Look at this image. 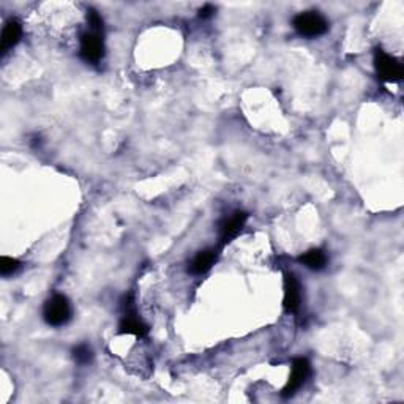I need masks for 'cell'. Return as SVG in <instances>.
Segmentation results:
<instances>
[{"label":"cell","instance_id":"1","mask_svg":"<svg viewBox=\"0 0 404 404\" xmlns=\"http://www.w3.org/2000/svg\"><path fill=\"white\" fill-rule=\"evenodd\" d=\"M123 316L118 324V334L122 335H134V336H146L148 334V325L139 318L138 311H136V303L133 294L125 295L122 302Z\"/></svg>","mask_w":404,"mask_h":404},{"label":"cell","instance_id":"2","mask_svg":"<svg viewBox=\"0 0 404 404\" xmlns=\"http://www.w3.org/2000/svg\"><path fill=\"white\" fill-rule=\"evenodd\" d=\"M293 26L300 37L316 38L329 31V22L318 11H306L294 17Z\"/></svg>","mask_w":404,"mask_h":404},{"label":"cell","instance_id":"3","mask_svg":"<svg viewBox=\"0 0 404 404\" xmlns=\"http://www.w3.org/2000/svg\"><path fill=\"white\" fill-rule=\"evenodd\" d=\"M71 314H73V311H71L70 300L62 294L52 295L51 299L45 303L43 318L47 325L62 327L65 324H68Z\"/></svg>","mask_w":404,"mask_h":404},{"label":"cell","instance_id":"4","mask_svg":"<svg viewBox=\"0 0 404 404\" xmlns=\"http://www.w3.org/2000/svg\"><path fill=\"white\" fill-rule=\"evenodd\" d=\"M374 68L384 82H400L403 79L401 62L382 49L374 51Z\"/></svg>","mask_w":404,"mask_h":404},{"label":"cell","instance_id":"5","mask_svg":"<svg viewBox=\"0 0 404 404\" xmlns=\"http://www.w3.org/2000/svg\"><path fill=\"white\" fill-rule=\"evenodd\" d=\"M79 54L87 63H98L104 57V32L88 29L82 33Z\"/></svg>","mask_w":404,"mask_h":404},{"label":"cell","instance_id":"6","mask_svg":"<svg viewBox=\"0 0 404 404\" xmlns=\"http://www.w3.org/2000/svg\"><path fill=\"white\" fill-rule=\"evenodd\" d=\"M310 374H311V365H310V362H308V359L305 357L295 359L293 362V368H290L289 381L286 384V387L283 389L281 396L283 398L294 396L295 391L306 382V379L310 378Z\"/></svg>","mask_w":404,"mask_h":404},{"label":"cell","instance_id":"7","mask_svg":"<svg viewBox=\"0 0 404 404\" xmlns=\"http://www.w3.org/2000/svg\"><path fill=\"white\" fill-rule=\"evenodd\" d=\"M284 297L283 306L286 313H297L302 305V288L294 273H284Z\"/></svg>","mask_w":404,"mask_h":404},{"label":"cell","instance_id":"8","mask_svg":"<svg viewBox=\"0 0 404 404\" xmlns=\"http://www.w3.org/2000/svg\"><path fill=\"white\" fill-rule=\"evenodd\" d=\"M248 219V213L245 212H235L229 218H226L219 226V239H222V245H226L237 235L240 234Z\"/></svg>","mask_w":404,"mask_h":404},{"label":"cell","instance_id":"9","mask_svg":"<svg viewBox=\"0 0 404 404\" xmlns=\"http://www.w3.org/2000/svg\"><path fill=\"white\" fill-rule=\"evenodd\" d=\"M22 37V26L17 20H10L5 24L3 31H2V40H0V51L5 56L10 49L20 43V40Z\"/></svg>","mask_w":404,"mask_h":404},{"label":"cell","instance_id":"10","mask_svg":"<svg viewBox=\"0 0 404 404\" xmlns=\"http://www.w3.org/2000/svg\"><path fill=\"white\" fill-rule=\"evenodd\" d=\"M215 261H217L215 249H204V251H199L192 261V264H189V273H193V275H204L205 272H209L212 269Z\"/></svg>","mask_w":404,"mask_h":404},{"label":"cell","instance_id":"11","mask_svg":"<svg viewBox=\"0 0 404 404\" xmlns=\"http://www.w3.org/2000/svg\"><path fill=\"white\" fill-rule=\"evenodd\" d=\"M299 263L308 267L310 270L319 272V270L325 269L327 263H329V258H327V254L323 251V249L314 248V249H310V251L303 253L302 256L299 258Z\"/></svg>","mask_w":404,"mask_h":404},{"label":"cell","instance_id":"12","mask_svg":"<svg viewBox=\"0 0 404 404\" xmlns=\"http://www.w3.org/2000/svg\"><path fill=\"white\" fill-rule=\"evenodd\" d=\"M21 269V263L15 258L2 256L0 258V273L2 277H10L15 275V273Z\"/></svg>","mask_w":404,"mask_h":404},{"label":"cell","instance_id":"13","mask_svg":"<svg viewBox=\"0 0 404 404\" xmlns=\"http://www.w3.org/2000/svg\"><path fill=\"white\" fill-rule=\"evenodd\" d=\"M73 357L79 365H87L92 362L93 352L91 346H87V344H79V346H76L73 349Z\"/></svg>","mask_w":404,"mask_h":404},{"label":"cell","instance_id":"14","mask_svg":"<svg viewBox=\"0 0 404 404\" xmlns=\"http://www.w3.org/2000/svg\"><path fill=\"white\" fill-rule=\"evenodd\" d=\"M215 15V7H213V5H204V7H202L201 10H199V17L201 20H210V17Z\"/></svg>","mask_w":404,"mask_h":404}]
</instances>
